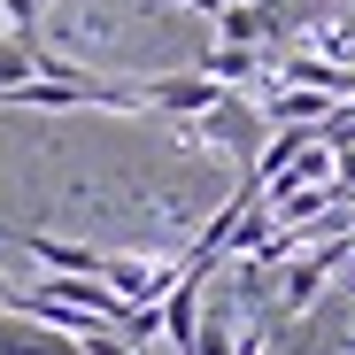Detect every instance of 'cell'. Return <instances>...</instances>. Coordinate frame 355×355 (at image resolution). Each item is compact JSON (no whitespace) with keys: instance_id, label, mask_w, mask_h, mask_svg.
Masks as SVG:
<instances>
[{"instance_id":"1","label":"cell","mask_w":355,"mask_h":355,"mask_svg":"<svg viewBox=\"0 0 355 355\" xmlns=\"http://www.w3.org/2000/svg\"><path fill=\"white\" fill-rule=\"evenodd\" d=\"M270 139V124L255 116L248 93H224L216 108L186 116V132H178V147H209V155H232V162H255V147Z\"/></svg>"},{"instance_id":"2","label":"cell","mask_w":355,"mask_h":355,"mask_svg":"<svg viewBox=\"0 0 355 355\" xmlns=\"http://www.w3.org/2000/svg\"><path fill=\"white\" fill-rule=\"evenodd\" d=\"M178 278H186L178 255H101V286H108L124 309H155Z\"/></svg>"},{"instance_id":"3","label":"cell","mask_w":355,"mask_h":355,"mask_svg":"<svg viewBox=\"0 0 355 355\" xmlns=\"http://www.w3.org/2000/svg\"><path fill=\"white\" fill-rule=\"evenodd\" d=\"M347 263V232H324L309 255H286V286H278V317H309L324 302V278Z\"/></svg>"},{"instance_id":"4","label":"cell","mask_w":355,"mask_h":355,"mask_svg":"<svg viewBox=\"0 0 355 355\" xmlns=\"http://www.w3.org/2000/svg\"><path fill=\"white\" fill-rule=\"evenodd\" d=\"M0 355H85V347L62 340V332H46V324H31V317L0 309Z\"/></svg>"},{"instance_id":"5","label":"cell","mask_w":355,"mask_h":355,"mask_svg":"<svg viewBox=\"0 0 355 355\" xmlns=\"http://www.w3.org/2000/svg\"><path fill=\"white\" fill-rule=\"evenodd\" d=\"M170 8H201V16H216V0H170Z\"/></svg>"},{"instance_id":"6","label":"cell","mask_w":355,"mask_h":355,"mask_svg":"<svg viewBox=\"0 0 355 355\" xmlns=\"http://www.w3.org/2000/svg\"><path fill=\"white\" fill-rule=\"evenodd\" d=\"M39 8H54V0H39Z\"/></svg>"}]
</instances>
